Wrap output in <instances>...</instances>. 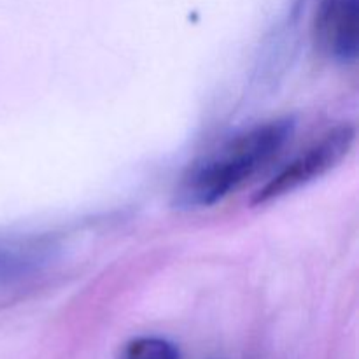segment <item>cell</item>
Here are the masks:
<instances>
[{"instance_id":"1","label":"cell","mask_w":359,"mask_h":359,"mask_svg":"<svg viewBox=\"0 0 359 359\" xmlns=\"http://www.w3.org/2000/svg\"><path fill=\"white\" fill-rule=\"evenodd\" d=\"M293 133L290 118L262 123L214 149L193 163L175 189L179 209L210 207L244 184L269 163Z\"/></svg>"},{"instance_id":"2","label":"cell","mask_w":359,"mask_h":359,"mask_svg":"<svg viewBox=\"0 0 359 359\" xmlns=\"http://www.w3.org/2000/svg\"><path fill=\"white\" fill-rule=\"evenodd\" d=\"M354 139L356 132L349 125L335 126L326 132L321 139L316 140L312 146L291 160L279 174L273 175L263 188H259L252 198V203L262 205L272 202L328 174L349 154L354 146Z\"/></svg>"},{"instance_id":"3","label":"cell","mask_w":359,"mask_h":359,"mask_svg":"<svg viewBox=\"0 0 359 359\" xmlns=\"http://www.w3.org/2000/svg\"><path fill=\"white\" fill-rule=\"evenodd\" d=\"M323 41L340 62H353L359 44L358 0H332L323 13Z\"/></svg>"},{"instance_id":"4","label":"cell","mask_w":359,"mask_h":359,"mask_svg":"<svg viewBox=\"0 0 359 359\" xmlns=\"http://www.w3.org/2000/svg\"><path fill=\"white\" fill-rule=\"evenodd\" d=\"M125 359H179V353L168 340L142 337L126 347Z\"/></svg>"}]
</instances>
